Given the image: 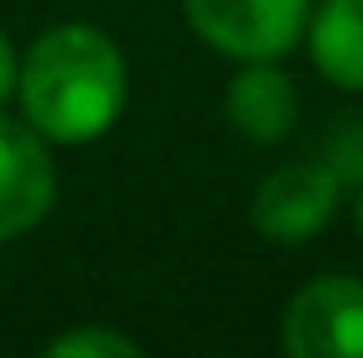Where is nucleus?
<instances>
[{
	"label": "nucleus",
	"instance_id": "obj_1",
	"mask_svg": "<svg viewBox=\"0 0 363 358\" xmlns=\"http://www.w3.org/2000/svg\"><path fill=\"white\" fill-rule=\"evenodd\" d=\"M15 104L45 142H99L128 104V60L99 25L69 20L45 30L15 74Z\"/></svg>",
	"mask_w": 363,
	"mask_h": 358
},
{
	"label": "nucleus",
	"instance_id": "obj_2",
	"mask_svg": "<svg viewBox=\"0 0 363 358\" xmlns=\"http://www.w3.org/2000/svg\"><path fill=\"white\" fill-rule=\"evenodd\" d=\"M314 0H182L191 35L231 64L285 60L304 45Z\"/></svg>",
	"mask_w": 363,
	"mask_h": 358
},
{
	"label": "nucleus",
	"instance_id": "obj_3",
	"mask_svg": "<svg viewBox=\"0 0 363 358\" xmlns=\"http://www.w3.org/2000/svg\"><path fill=\"white\" fill-rule=\"evenodd\" d=\"M280 349L290 358H363L359 275H319L300 285L280 314Z\"/></svg>",
	"mask_w": 363,
	"mask_h": 358
},
{
	"label": "nucleus",
	"instance_id": "obj_4",
	"mask_svg": "<svg viewBox=\"0 0 363 358\" xmlns=\"http://www.w3.org/2000/svg\"><path fill=\"white\" fill-rule=\"evenodd\" d=\"M339 201H344V181L319 157L290 162V167L265 172L260 186L250 191V226L270 245H304L334 221Z\"/></svg>",
	"mask_w": 363,
	"mask_h": 358
},
{
	"label": "nucleus",
	"instance_id": "obj_5",
	"mask_svg": "<svg viewBox=\"0 0 363 358\" xmlns=\"http://www.w3.org/2000/svg\"><path fill=\"white\" fill-rule=\"evenodd\" d=\"M60 196L50 142L25 118L0 108V245L30 236Z\"/></svg>",
	"mask_w": 363,
	"mask_h": 358
},
{
	"label": "nucleus",
	"instance_id": "obj_6",
	"mask_svg": "<svg viewBox=\"0 0 363 358\" xmlns=\"http://www.w3.org/2000/svg\"><path fill=\"white\" fill-rule=\"evenodd\" d=\"M226 123L241 133L245 142H280L300 123V89L280 69V60H255L241 64L226 84Z\"/></svg>",
	"mask_w": 363,
	"mask_h": 358
},
{
	"label": "nucleus",
	"instance_id": "obj_7",
	"mask_svg": "<svg viewBox=\"0 0 363 358\" xmlns=\"http://www.w3.org/2000/svg\"><path fill=\"white\" fill-rule=\"evenodd\" d=\"M309 64L344 94H363V0H319L304 25Z\"/></svg>",
	"mask_w": 363,
	"mask_h": 358
},
{
	"label": "nucleus",
	"instance_id": "obj_8",
	"mask_svg": "<svg viewBox=\"0 0 363 358\" xmlns=\"http://www.w3.org/2000/svg\"><path fill=\"white\" fill-rule=\"evenodd\" d=\"M50 358H143V344L128 339L113 324H79V329H64L45 344Z\"/></svg>",
	"mask_w": 363,
	"mask_h": 358
},
{
	"label": "nucleus",
	"instance_id": "obj_9",
	"mask_svg": "<svg viewBox=\"0 0 363 358\" xmlns=\"http://www.w3.org/2000/svg\"><path fill=\"white\" fill-rule=\"evenodd\" d=\"M319 162L344 181V186H363V118H339L324 138Z\"/></svg>",
	"mask_w": 363,
	"mask_h": 358
},
{
	"label": "nucleus",
	"instance_id": "obj_10",
	"mask_svg": "<svg viewBox=\"0 0 363 358\" xmlns=\"http://www.w3.org/2000/svg\"><path fill=\"white\" fill-rule=\"evenodd\" d=\"M15 74H20V55H15V45H10L5 30H0V108L15 99Z\"/></svg>",
	"mask_w": 363,
	"mask_h": 358
},
{
	"label": "nucleus",
	"instance_id": "obj_11",
	"mask_svg": "<svg viewBox=\"0 0 363 358\" xmlns=\"http://www.w3.org/2000/svg\"><path fill=\"white\" fill-rule=\"evenodd\" d=\"M354 226H359V240H363V186H359V196H354Z\"/></svg>",
	"mask_w": 363,
	"mask_h": 358
}]
</instances>
